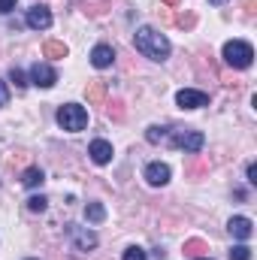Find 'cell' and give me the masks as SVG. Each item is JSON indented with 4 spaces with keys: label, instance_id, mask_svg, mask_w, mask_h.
<instances>
[{
    "label": "cell",
    "instance_id": "cell-29",
    "mask_svg": "<svg viewBox=\"0 0 257 260\" xmlns=\"http://www.w3.org/2000/svg\"><path fill=\"white\" fill-rule=\"evenodd\" d=\"M209 3H212V6H221V3H227V0H209Z\"/></svg>",
    "mask_w": 257,
    "mask_h": 260
},
{
    "label": "cell",
    "instance_id": "cell-28",
    "mask_svg": "<svg viewBox=\"0 0 257 260\" xmlns=\"http://www.w3.org/2000/svg\"><path fill=\"white\" fill-rule=\"evenodd\" d=\"M164 3H167V6H179V0H164Z\"/></svg>",
    "mask_w": 257,
    "mask_h": 260
},
{
    "label": "cell",
    "instance_id": "cell-5",
    "mask_svg": "<svg viewBox=\"0 0 257 260\" xmlns=\"http://www.w3.org/2000/svg\"><path fill=\"white\" fill-rule=\"evenodd\" d=\"M27 27H34V30H46V27H52V12H49V6L34 3V6L27 9Z\"/></svg>",
    "mask_w": 257,
    "mask_h": 260
},
{
    "label": "cell",
    "instance_id": "cell-9",
    "mask_svg": "<svg viewBox=\"0 0 257 260\" xmlns=\"http://www.w3.org/2000/svg\"><path fill=\"white\" fill-rule=\"evenodd\" d=\"M145 179H148V185L160 188V185H167V182H170V167H167V164H160V160H154V164H148V167H145Z\"/></svg>",
    "mask_w": 257,
    "mask_h": 260
},
{
    "label": "cell",
    "instance_id": "cell-4",
    "mask_svg": "<svg viewBox=\"0 0 257 260\" xmlns=\"http://www.w3.org/2000/svg\"><path fill=\"white\" fill-rule=\"evenodd\" d=\"M58 124L70 133H79V130H85L88 124V112H85V106H79V103H64L61 109H58Z\"/></svg>",
    "mask_w": 257,
    "mask_h": 260
},
{
    "label": "cell",
    "instance_id": "cell-11",
    "mask_svg": "<svg viewBox=\"0 0 257 260\" xmlns=\"http://www.w3.org/2000/svg\"><path fill=\"white\" fill-rule=\"evenodd\" d=\"M88 154H91L94 164H109V160H112V145H109L106 139H94V142L88 145Z\"/></svg>",
    "mask_w": 257,
    "mask_h": 260
},
{
    "label": "cell",
    "instance_id": "cell-27",
    "mask_svg": "<svg viewBox=\"0 0 257 260\" xmlns=\"http://www.w3.org/2000/svg\"><path fill=\"white\" fill-rule=\"evenodd\" d=\"M248 182L257 185V164H248Z\"/></svg>",
    "mask_w": 257,
    "mask_h": 260
},
{
    "label": "cell",
    "instance_id": "cell-15",
    "mask_svg": "<svg viewBox=\"0 0 257 260\" xmlns=\"http://www.w3.org/2000/svg\"><path fill=\"white\" fill-rule=\"evenodd\" d=\"M43 55H46V58H67V46H64V43L49 40V43L43 46Z\"/></svg>",
    "mask_w": 257,
    "mask_h": 260
},
{
    "label": "cell",
    "instance_id": "cell-12",
    "mask_svg": "<svg viewBox=\"0 0 257 260\" xmlns=\"http://www.w3.org/2000/svg\"><path fill=\"white\" fill-rule=\"evenodd\" d=\"M115 61V49L112 46H94V52H91V64L97 67V70H106V67Z\"/></svg>",
    "mask_w": 257,
    "mask_h": 260
},
{
    "label": "cell",
    "instance_id": "cell-1",
    "mask_svg": "<svg viewBox=\"0 0 257 260\" xmlns=\"http://www.w3.org/2000/svg\"><path fill=\"white\" fill-rule=\"evenodd\" d=\"M133 46H136V52H142L151 61H167V55H170V40L154 27H139L133 37Z\"/></svg>",
    "mask_w": 257,
    "mask_h": 260
},
{
    "label": "cell",
    "instance_id": "cell-14",
    "mask_svg": "<svg viewBox=\"0 0 257 260\" xmlns=\"http://www.w3.org/2000/svg\"><path fill=\"white\" fill-rule=\"evenodd\" d=\"M85 218H88L91 224H100V221L106 218V209H103L100 203H88V206H85Z\"/></svg>",
    "mask_w": 257,
    "mask_h": 260
},
{
    "label": "cell",
    "instance_id": "cell-30",
    "mask_svg": "<svg viewBox=\"0 0 257 260\" xmlns=\"http://www.w3.org/2000/svg\"><path fill=\"white\" fill-rule=\"evenodd\" d=\"M197 260H209V257H197Z\"/></svg>",
    "mask_w": 257,
    "mask_h": 260
},
{
    "label": "cell",
    "instance_id": "cell-17",
    "mask_svg": "<svg viewBox=\"0 0 257 260\" xmlns=\"http://www.w3.org/2000/svg\"><path fill=\"white\" fill-rule=\"evenodd\" d=\"M103 97H106V85L103 82H91L88 85V100L91 103H103Z\"/></svg>",
    "mask_w": 257,
    "mask_h": 260
},
{
    "label": "cell",
    "instance_id": "cell-7",
    "mask_svg": "<svg viewBox=\"0 0 257 260\" xmlns=\"http://www.w3.org/2000/svg\"><path fill=\"white\" fill-rule=\"evenodd\" d=\"M30 82H34L37 88H52V85L58 82V73L49 64H34L30 67Z\"/></svg>",
    "mask_w": 257,
    "mask_h": 260
},
{
    "label": "cell",
    "instance_id": "cell-3",
    "mask_svg": "<svg viewBox=\"0 0 257 260\" xmlns=\"http://www.w3.org/2000/svg\"><path fill=\"white\" fill-rule=\"evenodd\" d=\"M170 145H176V148H182L185 154H197L200 148H203V133L200 130H188V127H170V139H167Z\"/></svg>",
    "mask_w": 257,
    "mask_h": 260
},
{
    "label": "cell",
    "instance_id": "cell-10",
    "mask_svg": "<svg viewBox=\"0 0 257 260\" xmlns=\"http://www.w3.org/2000/svg\"><path fill=\"white\" fill-rule=\"evenodd\" d=\"M67 233L73 236V242H76V248H79V251H88V248H94V245H97V236H94L91 230H79L76 224H67Z\"/></svg>",
    "mask_w": 257,
    "mask_h": 260
},
{
    "label": "cell",
    "instance_id": "cell-21",
    "mask_svg": "<svg viewBox=\"0 0 257 260\" xmlns=\"http://www.w3.org/2000/svg\"><path fill=\"white\" fill-rule=\"evenodd\" d=\"M106 115H109V118H115V121H118V118H124L121 103H118V100H115V103H109V106H106Z\"/></svg>",
    "mask_w": 257,
    "mask_h": 260
},
{
    "label": "cell",
    "instance_id": "cell-25",
    "mask_svg": "<svg viewBox=\"0 0 257 260\" xmlns=\"http://www.w3.org/2000/svg\"><path fill=\"white\" fill-rule=\"evenodd\" d=\"M12 9H15V0H0V15H6Z\"/></svg>",
    "mask_w": 257,
    "mask_h": 260
},
{
    "label": "cell",
    "instance_id": "cell-24",
    "mask_svg": "<svg viewBox=\"0 0 257 260\" xmlns=\"http://www.w3.org/2000/svg\"><path fill=\"white\" fill-rule=\"evenodd\" d=\"M176 21H179V27H194V24H197V18H194L191 12H188V15H179Z\"/></svg>",
    "mask_w": 257,
    "mask_h": 260
},
{
    "label": "cell",
    "instance_id": "cell-26",
    "mask_svg": "<svg viewBox=\"0 0 257 260\" xmlns=\"http://www.w3.org/2000/svg\"><path fill=\"white\" fill-rule=\"evenodd\" d=\"M9 103V91H6V82H0V106Z\"/></svg>",
    "mask_w": 257,
    "mask_h": 260
},
{
    "label": "cell",
    "instance_id": "cell-23",
    "mask_svg": "<svg viewBox=\"0 0 257 260\" xmlns=\"http://www.w3.org/2000/svg\"><path fill=\"white\" fill-rule=\"evenodd\" d=\"M121 260H148V257H145V251H142V248H136V245H133V248L124 251V257H121Z\"/></svg>",
    "mask_w": 257,
    "mask_h": 260
},
{
    "label": "cell",
    "instance_id": "cell-19",
    "mask_svg": "<svg viewBox=\"0 0 257 260\" xmlns=\"http://www.w3.org/2000/svg\"><path fill=\"white\" fill-rule=\"evenodd\" d=\"M46 206H49L46 197H30V200H27V209H30V212H46Z\"/></svg>",
    "mask_w": 257,
    "mask_h": 260
},
{
    "label": "cell",
    "instance_id": "cell-6",
    "mask_svg": "<svg viewBox=\"0 0 257 260\" xmlns=\"http://www.w3.org/2000/svg\"><path fill=\"white\" fill-rule=\"evenodd\" d=\"M176 103H179L182 109H200V106H209V94L194 91V88H182V91L176 94Z\"/></svg>",
    "mask_w": 257,
    "mask_h": 260
},
{
    "label": "cell",
    "instance_id": "cell-8",
    "mask_svg": "<svg viewBox=\"0 0 257 260\" xmlns=\"http://www.w3.org/2000/svg\"><path fill=\"white\" fill-rule=\"evenodd\" d=\"M227 230H230V236L233 239H251V233H254V224L245 218V215H236V218H230V224H227Z\"/></svg>",
    "mask_w": 257,
    "mask_h": 260
},
{
    "label": "cell",
    "instance_id": "cell-16",
    "mask_svg": "<svg viewBox=\"0 0 257 260\" xmlns=\"http://www.w3.org/2000/svg\"><path fill=\"white\" fill-rule=\"evenodd\" d=\"M145 139L154 142V145H157V142H167V139H170V127H157V124H154V127L145 130Z\"/></svg>",
    "mask_w": 257,
    "mask_h": 260
},
{
    "label": "cell",
    "instance_id": "cell-20",
    "mask_svg": "<svg viewBox=\"0 0 257 260\" xmlns=\"http://www.w3.org/2000/svg\"><path fill=\"white\" fill-rule=\"evenodd\" d=\"M185 251L200 254V251H206V242H203V239H188V242H185Z\"/></svg>",
    "mask_w": 257,
    "mask_h": 260
},
{
    "label": "cell",
    "instance_id": "cell-2",
    "mask_svg": "<svg viewBox=\"0 0 257 260\" xmlns=\"http://www.w3.org/2000/svg\"><path fill=\"white\" fill-rule=\"evenodd\" d=\"M254 61V49L245 43V40H230L227 46H224V64L233 67V70H245V67H251Z\"/></svg>",
    "mask_w": 257,
    "mask_h": 260
},
{
    "label": "cell",
    "instance_id": "cell-18",
    "mask_svg": "<svg viewBox=\"0 0 257 260\" xmlns=\"http://www.w3.org/2000/svg\"><path fill=\"white\" fill-rule=\"evenodd\" d=\"M230 260H251V248L248 245H233L230 248Z\"/></svg>",
    "mask_w": 257,
    "mask_h": 260
},
{
    "label": "cell",
    "instance_id": "cell-22",
    "mask_svg": "<svg viewBox=\"0 0 257 260\" xmlns=\"http://www.w3.org/2000/svg\"><path fill=\"white\" fill-rule=\"evenodd\" d=\"M9 79L15 82V88H27V82H24V73H21L18 67H12V73H9Z\"/></svg>",
    "mask_w": 257,
    "mask_h": 260
},
{
    "label": "cell",
    "instance_id": "cell-13",
    "mask_svg": "<svg viewBox=\"0 0 257 260\" xmlns=\"http://www.w3.org/2000/svg\"><path fill=\"white\" fill-rule=\"evenodd\" d=\"M43 170L40 167H30V170H24V176H21V185L24 188H37V185H43Z\"/></svg>",
    "mask_w": 257,
    "mask_h": 260
}]
</instances>
